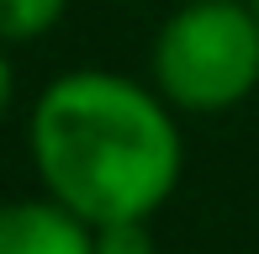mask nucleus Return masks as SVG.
I'll use <instances>...</instances> for the list:
<instances>
[{
  "label": "nucleus",
  "instance_id": "6",
  "mask_svg": "<svg viewBox=\"0 0 259 254\" xmlns=\"http://www.w3.org/2000/svg\"><path fill=\"white\" fill-rule=\"evenodd\" d=\"M11 96H16V69H11V59H6V53H0V117H6Z\"/></svg>",
  "mask_w": 259,
  "mask_h": 254
},
{
  "label": "nucleus",
  "instance_id": "7",
  "mask_svg": "<svg viewBox=\"0 0 259 254\" xmlns=\"http://www.w3.org/2000/svg\"><path fill=\"white\" fill-rule=\"evenodd\" d=\"M249 11H254V16H259V0H249Z\"/></svg>",
  "mask_w": 259,
  "mask_h": 254
},
{
  "label": "nucleus",
  "instance_id": "1",
  "mask_svg": "<svg viewBox=\"0 0 259 254\" xmlns=\"http://www.w3.org/2000/svg\"><path fill=\"white\" fill-rule=\"evenodd\" d=\"M32 164L90 223L154 217L180 186L185 148L169 101L111 69H69L32 106Z\"/></svg>",
  "mask_w": 259,
  "mask_h": 254
},
{
  "label": "nucleus",
  "instance_id": "4",
  "mask_svg": "<svg viewBox=\"0 0 259 254\" xmlns=\"http://www.w3.org/2000/svg\"><path fill=\"white\" fill-rule=\"evenodd\" d=\"M69 0H0V43H32L64 21Z\"/></svg>",
  "mask_w": 259,
  "mask_h": 254
},
{
  "label": "nucleus",
  "instance_id": "3",
  "mask_svg": "<svg viewBox=\"0 0 259 254\" xmlns=\"http://www.w3.org/2000/svg\"><path fill=\"white\" fill-rule=\"evenodd\" d=\"M0 254H96V223L58 196H21L0 206Z\"/></svg>",
  "mask_w": 259,
  "mask_h": 254
},
{
  "label": "nucleus",
  "instance_id": "2",
  "mask_svg": "<svg viewBox=\"0 0 259 254\" xmlns=\"http://www.w3.org/2000/svg\"><path fill=\"white\" fill-rule=\"evenodd\" d=\"M154 90L180 111H228L259 85V16L249 0H185L154 37Z\"/></svg>",
  "mask_w": 259,
  "mask_h": 254
},
{
  "label": "nucleus",
  "instance_id": "5",
  "mask_svg": "<svg viewBox=\"0 0 259 254\" xmlns=\"http://www.w3.org/2000/svg\"><path fill=\"white\" fill-rule=\"evenodd\" d=\"M96 254H159V238L148 217H116V223H96Z\"/></svg>",
  "mask_w": 259,
  "mask_h": 254
}]
</instances>
